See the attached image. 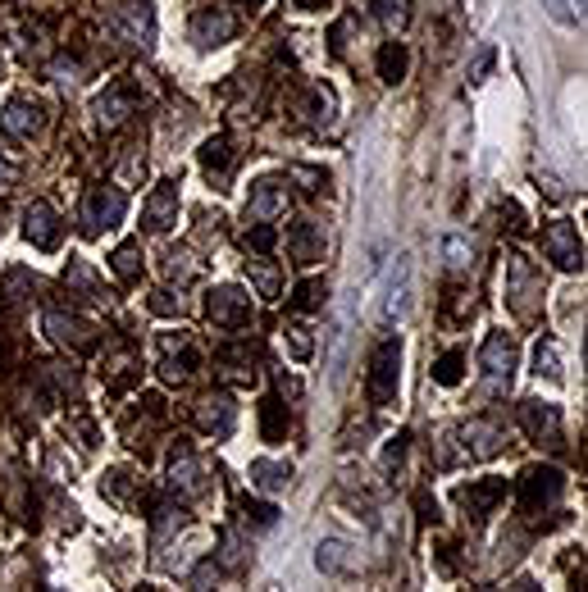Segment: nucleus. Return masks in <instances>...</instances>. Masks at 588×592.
Wrapping results in <instances>:
<instances>
[{
  "label": "nucleus",
  "mask_w": 588,
  "mask_h": 592,
  "mask_svg": "<svg viewBox=\"0 0 588 592\" xmlns=\"http://www.w3.org/2000/svg\"><path fill=\"white\" fill-rule=\"evenodd\" d=\"M402 383V337H383L370 356V374H365V397L370 406H388Z\"/></svg>",
  "instance_id": "f257e3e1"
},
{
  "label": "nucleus",
  "mask_w": 588,
  "mask_h": 592,
  "mask_svg": "<svg viewBox=\"0 0 588 592\" xmlns=\"http://www.w3.org/2000/svg\"><path fill=\"white\" fill-rule=\"evenodd\" d=\"M206 315L210 324L219 328H247L251 324V296L242 287L224 283V287H210L206 292Z\"/></svg>",
  "instance_id": "f03ea898"
},
{
  "label": "nucleus",
  "mask_w": 588,
  "mask_h": 592,
  "mask_svg": "<svg viewBox=\"0 0 588 592\" xmlns=\"http://www.w3.org/2000/svg\"><path fill=\"white\" fill-rule=\"evenodd\" d=\"M561 488H566V479H561L557 465H529L525 479H520V506L529 515H538L543 506H552L561 497Z\"/></svg>",
  "instance_id": "7ed1b4c3"
},
{
  "label": "nucleus",
  "mask_w": 588,
  "mask_h": 592,
  "mask_svg": "<svg viewBox=\"0 0 588 592\" xmlns=\"http://www.w3.org/2000/svg\"><path fill=\"white\" fill-rule=\"evenodd\" d=\"M406 296H411V256H397V265L383 278V296H379V324L383 328H392L406 315V306H411Z\"/></svg>",
  "instance_id": "20e7f679"
},
{
  "label": "nucleus",
  "mask_w": 588,
  "mask_h": 592,
  "mask_svg": "<svg viewBox=\"0 0 588 592\" xmlns=\"http://www.w3.org/2000/svg\"><path fill=\"white\" fill-rule=\"evenodd\" d=\"M128 215V196L119 192V187H96L92 196H87V210H83V228L87 233H105V228H119Z\"/></svg>",
  "instance_id": "39448f33"
},
{
  "label": "nucleus",
  "mask_w": 588,
  "mask_h": 592,
  "mask_svg": "<svg viewBox=\"0 0 588 592\" xmlns=\"http://www.w3.org/2000/svg\"><path fill=\"white\" fill-rule=\"evenodd\" d=\"M543 251H547V260H552L557 269H566V274L584 269V242H579L575 224H566V219L547 224V233H543Z\"/></svg>",
  "instance_id": "423d86ee"
},
{
  "label": "nucleus",
  "mask_w": 588,
  "mask_h": 592,
  "mask_svg": "<svg viewBox=\"0 0 588 592\" xmlns=\"http://www.w3.org/2000/svg\"><path fill=\"white\" fill-rule=\"evenodd\" d=\"M114 32L128 41V46H151L155 41V14L146 0H124L119 10H114Z\"/></svg>",
  "instance_id": "0eeeda50"
},
{
  "label": "nucleus",
  "mask_w": 588,
  "mask_h": 592,
  "mask_svg": "<svg viewBox=\"0 0 588 592\" xmlns=\"http://www.w3.org/2000/svg\"><path fill=\"white\" fill-rule=\"evenodd\" d=\"M23 237H28L37 251H55L60 246V215H55L51 201H32L23 210Z\"/></svg>",
  "instance_id": "6e6552de"
},
{
  "label": "nucleus",
  "mask_w": 588,
  "mask_h": 592,
  "mask_svg": "<svg viewBox=\"0 0 588 592\" xmlns=\"http://www.w3.org/2000/svg\"><path fill=\"white\" fill-rule=\"evenodd\" d=\"M238 424V406L228 392H210V397L196 401V429L201 433H215V438H228Z\"/></svg>",
  "instance_id": "1a4fd4ad"
},
{
  "label": "nucleus",
  "mask_w": 588,
  "mask_h": 592,
  "mask_svg": "<svg viewBox=\"0 0 588 592\" xmlns=\"http://www.w3.org/2000/svg\"><path fill=\"white\" fill-rule=\"evenodd\" d=\"M233 32H238V19H233L224 5L196 10V19H192V41L196 46H224V41H233Z\"/></svg>",
  "instance_id": "9d476101"
},
{
  "label": "nucleus",
  "mask_w": 588,
  "mask_h": 592,
  "mask_svg": "<svg viewBox=\"0 0 588 592\" xmlns=\"http://www.w3.org/2000/svg\"><path fill=\"white\" fill-rule=\"evenodd\" d=\"M142 219H146V228H151V233H169V228L178 224V183H174V178L155 183V192L146 196Z\"/></svg>",
  "instance_id": "9b49d317"
},
{
  "label": "nucleus",
  "mask_w": 588,
  "mask_h": 592,
  "mask_svg": "<svg viewBox=\"0 0 588 592\" xmlns=\"http://www.w3.org/2000/svg\"><path fill=\"white\" fill-rule=\"evenodd\" d=\"M502 497H506V479H475V483H461V488H456V506H461L465 515H475V520H484Z\"/></svg>",
  "instance_id": "f8f14e48"
},
{
  "label": "nucleus",
  "mask_w": 588,
  "mask_h": 592,
  "mask_svg": "<svg viewBox=\"0 0 588 592\" xmlns=\"http://www.w3.org/2000/svg\"><path fill=\"white\" fill-rule=\"evenodd\" d=\"M46 333H51L60 347H73V351H87L96 342V328L87 324L83 315H64V310H46Z\"/></svg>",
  "instance_id": "ddd939ff"
},
{
  "label": "nucleus",
  "mask_w": 588,
  "mask_h": 592,
  "mask_svg": "<svg viewBox=\"0 0 588 592\" xmlns=\"http://www.w3.org/2000/svg\"><path fill=\"white\" fill-rule=\"evenodd\" d=\"M42 123H46L42 105L28 101V96H14V101L0 110V133L5 137H32V133H42Z\"/></svg>",
  "instance_id": "4468645a"
},
{
  "label": "nucleus",
  "mask_w": 588,
  "mask_h": 592,
  "mask_svg": "<svg viewBox=\"0 0 588 592\" xmlns=\"http://www.w3.org/2000/svg\"><path fill=\"white\" fill-rule=\"evenodd\" d=\"M283 210H288V187H283L279 178H260V183L251 187L247 219H256V224H269V219L283 215Z\"/></svg>",
  "instance_id": "2eb2a0df"
},
{
  "label": "nucleus",
  "mask_w": 588,
  "mask_h": 592,
  "mask_svg": "<svg viewBox=\"0 0 588 592\" xmlns=\"http://www.w3.org/2000/svg\"><path fill=\"white\" fill-rule=\"evenodd\" d=\"M479 365H484V374L493 383H511V374H516V342L506 333H493L484 342V351H479Z\"/></svg>",
  "instance_id": "dca6fc26"
},
{
  "label": "nucleus",
  "mask_w": 588,
  "mask_h": 592,
  "mask_svg": "<svg viewBox=\"0 0 588 592\" xmlns=\"http://www.w3.org/2000/svg\"><path fill=\"white\" fill-rule=\"evenodd\" d=\"M233 164H238V151H233V142H228V137H210V142L201 146V169L210 174V183H215V187H228V178H233Z\"/></svg>",
  "instance_id": "f3484780"
},
{
  "label": "nucleus",
  "mask_w": 588,
  "mask_h": 592,
  "mask_svg": "<svg viewBox=\"0 0 588 592\" xmlns=\"http://www.w3.org/2000/svg\"><path fill=\"white\" fill-rule=\"evenodd\" d=\"M520 424H525L529 438H557L561 415L552 401H520Z\"/></svg>",
  "instance_id": "a211bd4d"
},
{
  "label": "nucleus",
  "mask_w": 588,
  "mask_h": 592,
  "mask_svg": "<svg viewBox=\"0 0 588 592\" xmlns=\"http://www.w3.org/2000/svg\"><path fill=\"white\" fill-rule=\"evenodd\" d=\"M461 438H465V451H470V456H479V460L497 456V451L506 447L502 429H497V424H488V419H470V424L461 429Z\"/></svg>",
  "instance_id": "6ab92c4d"
},
{
  "label": "nucleus",
  "mask_w": 588,
  "mask_h": 592,
  "mask_svg": "<svg viewBox=\"0 0 588 592\" xmlns=\"http://www.w3.org/2000/svg\"><path fill=\"white\" fill-rule=\"evenodd\" d=\"M288 246L292 256H297V265H315V260H324V233L310 219H297L288 233Z\"/></svg>",
  "instance_id": "aec40b11"
},
{
  "label": "nucleus",
  "mask_w": 588,
  "mask_h": 592,
  "mask_svg": "<svg viewBox=\"0 0 588 592\" xmlns=\"http://www.w3.org/2000/svg\"><path fill=\"white\" fill-rule=\"evenodd\" d=\"M133 110H137V101L124 92V87H110V92H101V96H96V105H92V114H96V123H101V128H119V123H124Z\"/></svg>",
  "instance_id": "412c9836"
},
{
  "label": "nucleus",
  "mask_w": 588,
  "mask_h": 592,
  "mask_svg": "<svg viewBox=\"0 0 588 592\" xmlns=\"http://www.w3.org/2000/svg\"><path fill=\"white\" fill-rule=\"evenodd\" d=\"M288 424H292L288 406H283L279 397L260 401V438H265V442H283V438H288Z\"/></svg>",
  "instance_id": "4be33fe9"
},
{
  "label": "nucleus",
  "mask_w": 588,
  "mask_h": 592,
  "mask_svg": "<svg viewBox=\"0 0 588 592\" xmlns=\"http://www.w3.org/2000/svg\"><path fill=\"white\" fill-rule=\"evenodd\" d=\"M251 483L265 492H279L292 483V465H283V460H251Z\"/></svg>",
  "instance_id": "5701e85b"
},
{
  "label": "nucleus",
  "mask_w": 588,
  "mask_h": 592,
  "mask_svg": "<svg viewBox=\"0 0 588 592\" xmlns=\"http://www.w3.org/2000/svg\"><path fill=\"white\" fill-rule=\"evenodd\" d=\"M529 292H534V269L525 256H511V301L520 315H529Z\"/></svg>",
  "instance_id": "b1692460"
},
{
  "label": "nucleus",
  "mask_w": 588,
  "mask_h": 592,
  "mask_svg": "<svg viewBox=\"0 0 588 592\" xmlns=\"http://www.w3.org/2000/svg\"><path fill=\"white\" fill-rule=\"evenodd\" d=\"M169 479H174V488H183V492L201 488V465H196L192 447H178L174 451V470H169Z\"/></svg>",
  "instance_id": "393cba45"
},
{
  "label": "nucleus",
  "mask_w": 588,
  "mask_h": 592,
  "mask_svg": "<svg viewBox=\"0 0 588 592\" xmlns=\"http://www.w3.org/2000/svg\"><path fill=\"white\" fill-rule=\"evenodd\" d=\"M406 64H411V55H406L402 41H383V51H379V78L383 82H402L406 78Z\"/></svg>",
  "instance_id": "a878e982"
},
{
  "label": "nucleus",
  "mask_w": 588,
  "mask_h": 592,
  "mask_svg": "<svg viewBox=\"0 0 588 592\" xmlns=\"http://www.w3.org/2000/svg\"><path fill=\"white\" fill-rule=\"evenodd\" d=\"M347 342H351V301H342L338 324H333V351H329V369H333V374H342V356H347Z\"/></svg>",
  "instance_id": "bb28decb"
},
{
  "label": "nucleus",
  "mask_w": 588,
  "mask_h": 592,
  "mask_svg": "<svg viewBox=\"0 0 588 592\" xmlns=\"http://www.w3.org/2000/svg\"><path fill=\"white\" fill-rule=\"evenodd\" d=\"M110 269L124 278V283H133V278L142 274V246H137V242H124V246H119V251L110 256Z\"/></svg>",
  "instance_id": "cd10ccee"
},
{
  "label": "nucleus",
  "mask_w": 588,
  "mask_h": 592,
  "mask_svg": "<svg viewBox=\"0 0 588 592\" xmlns=\"http://www.w3.org/2000/svg\"><path fill=\"white\" fill-rule=\"evenodd\" d=\"M461 374H465V351L461 347H452L447 356L434 360V383H443V388H456V383H461Z\"/></svg>",
  "instance_id": "c85d7f7f"
},
{
  "label": "nucleus",
  "mask_w": 588,
  "mask_h": 592,
  "mask_svg": "<svg viewBox=\"0 0 588 592\" xmlns=\"http://www.w3.org/2000/svg\"><path fill=\"white\" fill-rule=\"evenodd\" d=\"M324 301V278H301L297 287H292V306L306 315V310H320Z\"/></svg>",
  "instance_id": "c756f323"
},
{
  "label": "nucleus",
  "mask_w": 588,
  "mask_h": 592,
  "mask_svg": "<svg viewBox=\"0 0 588 592\" xmlns=\"http://www.w3.org/2000/svg\"><path fill=\"white\" fill-rule=\"evenodd\" d=\"M315 565H320V570H329V574H342L351 565V556H347V547H342V542H320Z\"/></svg>",
  "instance_id": "7c9ffc66"
},
{
  "label": "nucleus",
  "mask_w": 588,
  "mask_h": 592,
  "mask_svg": "<svg viewBox=\"0 0 588 592\" xmlns=\"http://www.w3.org/2000/svg\"><path fill=\"white\" fill-rule=\"evenodd\" d=\"M306 110H310V123H320V128H324V123H333V92H329V87H310V105H306Z\"/></svg>",
  "instance_id": "2f4dec72"
},
{
  "label": "nucleus",
  "mask_w": 588,
  "mask_h": 592,
  "mask_svg": "<svg viewBox=\"0 0 588 592\" xmlns=\"http://www.w3.org/2000/svg\"><path fill=\"white\" fill-rule=\"evenodd\" d=\"M247 274L256 278L260 296H279V269L265 265V260H247Z\"/></svg>",
  "instance_id": "473e14b6"
},
{
  "label": "nucleus",
  "mask_w": 588,
  "mask_h": 592,
  "mask_svg": "<svg viewBox=\"0 0 588 592\" xmlns=\"http://www.w3.org/2000/svg\"><path fill=\"white\" fill-rule=\"evenodd\" d=\"M374 10H379V19L388 23V28H406V19H411V0H374Z\"/></svg>",
  "instance_id": "72a5a7b5"
},
{
  "label": "nucleus",
  "mask_w": 588,
  "mask_h": 592,
  "mask_svg": "<svg viewBox=\"0 0 588 592\" xmlns=\"http://www.w3.org/2000/svg\"><path fill=\"white\" fill-rule=\"evenodd\" d=\"M534 374H547V378H561L557 342H538V347H534Z\"/></svg>",
  "instance_id": "f704fd0d"
},
{
  "label": "nucleus",
  "mask_w": 588,
  "mask_h": 592,
  "mask_svg": "<svg viewBox=\"0 0 588 592\" xmlns=\"http://www.w3.org/2000/svg\"><path fill=\"white\" fill-rule=\"evenodd\" d=\"M192 365H196V356H192V351H187L183 360L165 356V360H160V378H165V383H183V378L192 374Z\"/></svg>",
  "instance_id": "c9c22d12"
},
{
  "label": "nucleus",
  "mask_w": 588,
  "mask_h": 592,
  "mask_svg": "<svg viewBox=\"0 0 588 592\" xmlns=\"http://www.w3.org/2000/svg\"><path fill=\"white\" fill-rule=\"evenodd\" d=\"M274 242H279V228H274V224H256L247 233V246H251V251H260V256H269V251H274Z\"/></svg>",
  "instance_id": "e433bc0d"
},
{
  "label": "nucleus",
  "mask_w": 588,
  "mask_h": 592,
  "mask_svg": "<svg viewBox=\"0 0 588 592\" xmlns=\"http://www.w3.org/2000/svg\"><path fill=\"white\" fill-rule=\"evenodd\" d=\"M251 356H256V351H251V347H228L224 351V356H219V360H224V365H251ZM233 378H242V383H251V378H256V374H247V369H233Z\"/></svg>",
  "instance_id": "4c0bfd02"
},
{
  "label": "nucleus",
  "mask_w": 588,
  "mask_h": 592,
  "mask_svg": "<svg viewBox=\"0 0 588 592\" xmlns=\"http://www.w3.org/2000/svg\"><path fill=\"white\" fill-rule=\"evenodd\" d=\"M242 511H247V520H256L260 529H269V524L279 520V511H274V506H265V501H242Z\"/></svg>",
  "instance_id": "58836bf2"
},
{
  "label": "nucleus",
  "mask_w": 588,
  "mask_h": 592,
  "mask_svg": "<svg viewBox=\"0 0 588 592\" xmlns=\"http://www.w3.org/2000/svg\"><path fill=\"white\" fill-rule=\"evenodd\" d=\"M570 5H575V0H543V10L552 14V19H557V23H566V28H570V23L579 19V14L570 10Z\"/></svg>",
  "instance_id": "ea45409f"
},
{
  "label": "nucleus",
  "mask_w": 588,
  "mask_h": 592,
  "mask_svg": "<svg viewBox=\"0 0 588 592\" xmlns=\"http://www.w3.org/2000/svg\"><path fill=\"white\" fill-rule=\"evenodd\" d=\"M288 342H292V356L297 360H310V333L301 324H292L288 328Z\"/></svg>",
  "instance_id": "a19ab883"
},
{
  "label": "nucleus",
  "mask_w": 588,
  "mask_h": 592,
  "mask_svg": "<svg viewBox=\"0 0 588 592\" xmlns=\"http://www.w3.org/2000/svg\"><path fill=\"white\" fill-rule=\"evenodd\" d=\"M151 310H155V315H183V301H174V292H155L151 296Z\"/></svg>",
  "instance_id": "79ce46f5"
},
{
  "label": "nucleus",
  "mask_w": 588,
  "mask_h": 592,
  "mask_svg": "<svg viewBox=\"0 0 588 592\" xmlns=\"http://www.w3.org/2000/svg\"><path fill=\"white\" fill-rule=\"evenodd\" d=\"M406 442H411V433H397V438H392V447L383 451V465H402V456H406Z\"/></svg>",
  "instance_id": "37998d69"
},
{
  "label": "nucleus",
  "mask_w": 588,
  "mask_h": 592,
  "mask_svg": "<svg viewBox=\"0 0 588 592\" xmlns=\"http://www.w3.org/2000/svg\"><path fill=\"white\" fill-rule=\"evenodd\" d=\"M447 265H452V269L470 265V260H465V242H461V237H447Z\"/></svg>",
  "instance_id": "c03bdc74"
},
{
  "label": "nucleus",
  "mask_w": 588,
  "mask_h": 592,
  "mask_svg": "<svg viewBox=\"0 0 588 592\" xmlns=\"http://www.w3.org/2000/svg\"><path fill=\"white\" fill-rule=\"evenodd\" d=\"M14 178H19V169H14V164L5 160V155H0V192H10Z\"/></svg>",
  "instance_id": "a18cd8bd"
},
{
  "label": "nucleus",
  "mask_w": 588,
  "mask_h": 592,
  "mask_svg": "<svg viewBox=\"0 0 588 592\" xmlns=\"http://www.w3.org/2000/svg\"><path fill=\"white\" fill-rule=\"evenodd\" d=\"M415 506H420V511H424V520H434V515H438V506H434V501H429V492H420V497H415Z\"/></svg>",
  "instance_id": "49530a36"
},
{
  "label": "nucleus",
  "mask_w": 588,
  "mask_h": 592,
  "mask_svg": "<svg viewBox=\"0 0 588 592\" xmlns=\"http://www.w3.org/2000/svg\"><path fill=\"white\" fill-rule=\"evenodd\" d=\"M488 64H493V51H484V55H479V64H475V82L488 73Z\"/></svg>",
  "instance_id": "de8ad7c7"
},
{
  "label": "nucleus",
  "mask_w": 588,
  "mask_h": 592,
  "mask_svg": "<svg viewBox=\"0 0 588 592\" xmlns=\"http://www.w3.org/2000/svg\"><path fill=\"white\" fill-rule=\"evenodd\" d=\"M506 592H538V583H529V579H516V583H511V588H506Z\"/></svg>",
  "instance_id": "09e8293b"
},
{
  "label": "nucleus",
  "mask_w": 588,
  "mask_h": 592,
  "mask_svg": "<svg viewBox=\"0 0 588 592\" xmlns=\"http://www.w3.org/2000/svg\"><path fill=\"white\" fill-rule=\"evenodd\" d=\"M137 592H160V588H137Z\"/></svg>",
  "instance_id": "8fccbe9b"
},
{
  "label": "nucleus",
  "mask_w": 588,
  "mask_h": 592,
  "mask_svg": "<svg viewBox=\"0 0 588 592\" xmlns=\"http://www.w3.org/2000/svg\"><path fill=\"white\" fill-rule=\"evenodd\" d=\"M251 5H256V0H251Z\"/></svg>",
  "instance_id": "3c124183"
}]
</instances>
